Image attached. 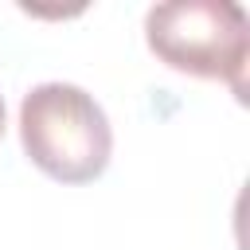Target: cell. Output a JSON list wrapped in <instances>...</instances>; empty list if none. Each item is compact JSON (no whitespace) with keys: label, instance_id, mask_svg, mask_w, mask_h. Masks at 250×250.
<instances>
[{"label":"cell","instance_id":"obj_3","mask_svg":"<svg viewBox=\"0 0 250 250\" xmlns=\"http://www.w3.org/2000/svg\"><path fill=\"white\" fill-rule=\"evenodd\" d=\"M0 137H4V98H0Z\"/></svg>","mask_w":250,"mask_h":250},{"label":"cell","instance_id":"obj_2","mask_svg":"<svg viewBox=\"0 0 250 250\" xmlns=\"http://www.w3.org/2000/svg\"><path fill=\"white\" fill-rule=\"evenodd\" d=\"M148 51L180 74L219 78L246 98L250 20L234 0H168L145 16Z\"/></svg>","mask_w":250,"mask_h":250},{"label":"cell","instance_id":"obj_1","mask_svg":"<svg viewBox=\"0 0 250 250\" xmlns=\"http://www.w3.org/2000/svg\"><path fill=\"white\" fill-rule=\"evenodd\" d=\"M20 141L27 160L59 184L98 180L113 152L105 109L74 82H43L23 94Z\"/></svg>","mask_w":250,"mask_h":250}]
</instances>
